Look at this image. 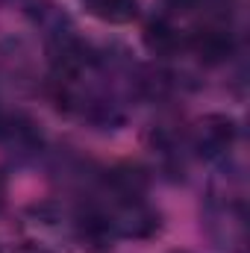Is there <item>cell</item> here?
<instances>
[{
  "label": "cell",
  "instance_id": "obj_8",
  "mask_svg": "<svg viewBox=\"0 0 250 253\" xmlns=\"http://www.w3.org/2000/svg\"><path fill=\"white\" fill-rule=\"evenodd\" d=\"M171 12H191L194 6H200V0H162Z\"/></svg>",
  "mask_w": 250,
  "mask_h": 253
},
{
  "label": "cell",
  "instance_id": "obj_1",
  "mask_svg": "<svg viewBox=\"0 0 250 253\" xmlns=\"http://www.w3.org/2000/svg\"><path fill=\"white\" fill-rule=\"evenodd\" d=\"M21 248L27 253H62L65 251V218L50 203L33 206L24 212L21 227Z\"/></svg>",
  "mask_w": 250,
  "mask_h": 253
},
{
  "label": "cell",
  "instance_id": "obj_4",
  "mask_svg": "<svg viewBox=\"0 0 250 253\" xmlns=\"http://www.w3.org/2000/svg\"><path fill=\"white\" fill-rule=\"evenodd\" d=\"M188 47L203 65H224L236 53V39L227 30V24H206L197 33H191Z\"/></svg>",
  "mask_w": 250,
  "mask_h": 253
},
{
  "label": "cell",
  "instance_id": "obj_6",
  "mask_svg": "<svg viewBox=\"0 0 250 253\" xmlns=\"http://www.w3.org/2000/svg\"><path fill=\"white\" fill-rule=\"evenodd\" d=\"M141 39H144V47H147L150 53H156V56H174V53L183 47V33H180L168 18H153V21H147Z\"/></svg>",
  "mask_w": 250,
  "mask_h": 253
},
{
  "label": "cell",
  "instance_id": "obj_2",
  "mask_svg": "<svg viewBox=\"0 0 250 253\" xmlns=\"http://www.w3.org/2000/svg\"><path fill=\"white\" fill-rule=\"evenodd\" d=\"M106 221L115 236L126 239H147L159 230V215L144 206V200H118L112 212H106Z\"/></svg>",
  "mask_w": 250,
  "mask_h": 253
},
{
  "label": "cell",
  "instance_id": "obj_3",
  "mask_svg": "<svg viewBox=\"0 0 250 253\" xmlns=\"http://www.w3.org/2000/svg\"><path fill=\"white\" fill-rule=\"evenodd\" d=\"M236 135H239V126L230 115H206L194 126V147H197V153L215 159L233 147Z\"/></svg>",
  "mask_w": 250,
  "mask_h": 253
},
{
  "label": "cell",
  "instance_id": "obj_7",
  "mask_svg": "<svg viewBox=\"0 0 250 253\" xmlns=\"http://www.w3.org/2000/svg\"><path fill=\"white\" fill-rule=\"evenodd\" d=\"M85 6L106 24H129L138 15V0H85Z\"/></svg>",
  "mask_w": 250,
  "mask_h": 253
},
{
  "label": "cell",
  "instance_id": "obj_5",
  "mask_svg": "<svg viewBox=\"0 0 250 253\" xmlns=\"http://www.w3.org/2000/svg\"><path fill=\"white\" fill-rule=\"evenodd\" d=\"M106 186L112 189L115 200H141L147 186H150V177H147V171L141 165L126 162V165H118V168L109 171Z\"/></svg>",
  "mask_w": 250,
  "mask_h": 253
}]
</instances>
